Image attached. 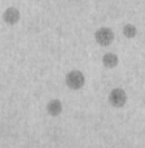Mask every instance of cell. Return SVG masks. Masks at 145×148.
<instances>
[{
    "label": "cell",
    "mask_w": 145,
    "mask_h": 148,
    "mask_svg": "<svg viewBox=\"0 0 145 148\" xmlns=\"http://www.w3.org/2000/svg\"><path fill=\"white\" fill-rule=\"evenodd\" d=\"M20 10L17 9L16 7H9L4 10L3 13V20L4 22H7L8 25H16V23L20 21Z\"/></svg>",
    "instance_id": "cell-2"
},
{
    "label": "cell",
    "mask_w": 145,
    "mask_h": 148,
    "mask_svg": "<svg viewBox=\"0 0 145 148\" xmlns=\"http://www.w3.org/2000/svg\"><path fill=\"white\" fill-rule=\"evenodd\" d=\"M110 101L113 105L115 107H122L126 101V95L122 90H114V91L110 94Z\"/></svg>",
    "instance_id": "cell-4"
},
{
    "label": "cell",
    "mask_w": 145,
    "mask_h": 148,
    "mask_svg": "<svg viewBox=\"0 0 145 148\" xmlns=\"http://www.w3.org/2000/svg\"><path fill=\"white\" fill-rule=\"evenodd\" d=\"M95 38H96L97 43L101 44V46H109L113 42V38H114V34L110 29L108 27H101L96 31L95 34Z\"/></svg>",
    "instance_id": "cell-1"
},
{
    "label": "cell",
    "mask_w": 145,
    "mask_h": 148,
    "mask_svg": "<svg viewBox=\"0 0 145 148\" xmlns=\"http://www.w3.org/2000/svg\"><path fill=\"white\" fill-rule=\"evenodd\" d=\"M123 34H125L127 38H133L136 34V27L133 25H126L123 29Z\"/></svg>",
    "instance_id": "cell-7"
},
{
    "label": "cell",
    "mask_w": 145,
    "mask_h": 148,
    "mask_svg": "<svg viewBox=\"0 0 145 148\" xmlns=\"http://www.w3.org/2000/svg\"><path fill=\"white\" fill-rule=\"evenodd\" d=\"M84 78L79 72H71L70 74H67L66 77V83L69 87H71L73 90H78L83 86Z\"/></svg>",
    "instance_id": "cell-3"
},
{
    "label": "cell",
    "mask_w": 145,
    "mask_h": 148,
    "mask_svg": "<svg viewBox=\"0 0 145 148\" xmlns=\"http://www.w3.org/2000/svg\"><path fill=\"white\" fill-rule=\"evenodd\" d=\"M61 109H62V107L59 100H52V101H49L48 105H47V110H48V113L52 116H57L61 112Z\"/></svg>",
    "instance_id": "cell-5"
},
{
    "label": "cell",
    "mask_w": 145,
    "mask_h": 148,
    "mask_svg": "<svg viewBox=\"0 0 145 148\" xmlns=\"http://www.w3.org/2000/svg\"><path fill=\"white\" fill-rule=\"evenodd\" d=\"M117 62H118V59H117V56H115V55L108 53V55H105V56H104V64L106 65L108 68L115 66V65H117Z\"/></svg>",
    "instance_id": "cell-6"
}]
</instances>
